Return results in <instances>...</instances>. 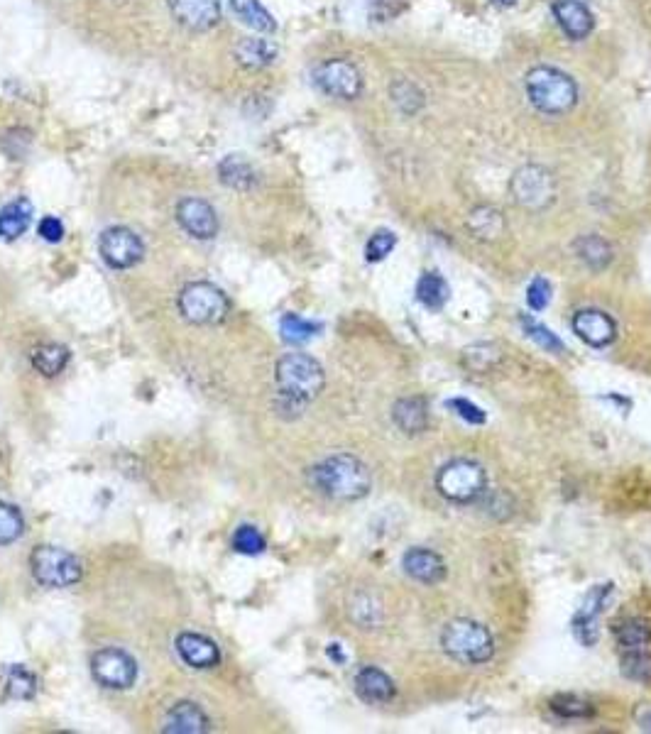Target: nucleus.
<instances>
[{"mask_svg":"<svg viewBox=\"0 0 651 734\" xmlns=\"http://www.w3.org/2000/svg\"><path fill=\"white\" fill-rule=\"evenodd\" d=\"M275 382L279 394V409L302 414L309 402L319 397L326 385L324 367L311 355L289 353L279 358L275 367Z\"/></svg>","mask_w":651,"mask_h":734,"instance_id":"f257e3e1","label":"nucleus"},{"mask_svg":"<svg viewBox=\"0 0 651 734\" xmlns=\"http://www.w3.org/2000/svg\"><path fill=\"white\" fill-rule=\"evenodd\" d=\"M309 482L321 495L338 502L363 500L372 487V475L368 465L350 453H338L321 460L309 470Z\"/></svg>","mask_w":651,"mask_h":734,"instance_id":"f03ea898","label":"nucleus"},{"mask_svg":"<svg viewBox=\"0 0 651 734\" xmlns=\"http://www.w3.org/2000/svg\"><path fill=\"white\" fill-rule=\"evenodd\" d=\"M529 103L546 115H566L578 103V84L556 67H534L524 79Z\"/></svg>","mask_w":651,"mask_h":734,"instance_id":"7ed1b4c3","label":"nucleus"},{"mask_svg":"<svg viewBox=\"0 0 651 734\" xmlns=\"http://www.w3.org/2000/svg\"><path fill=\"white\" fill-rule=\"evenodd\" d=\"M441 649L446 651L448 659L458 661V664L480 666L488 664L495 656V639L485 624L468 620V617H458L443 627Z\"/></svg>","mask_w":651,"mask_h":734,"instance_id":"20e7f679","label":"nucleus"},{"mask_svg":"<svg viewBox=\"0 0 651 734\" xmlns=\"http://www.w3.org/2000/svg\"><path fill=\"white\" fill-rule=\"evenodd\" d=\"M436 490L443 500L453 505H470V502H478L488 490V473L475 460L456 458L436 473Z\"/></svg>","mask_w":651,"mask_h":734,"instance_id":"39448f33","label":"nucleus"},{"mask_svg":"<svg viewBox=\"0 0 651 734\" xmlns=\"http://www.w3.org/2000/svg\"><path fill=\"white\" fill-rule=\"evenodd\" d=\"M510 194L527 211H544L556 201V179L541 164H524L512 174Z\"/></svg>","mask_w":651,"mask_h":734,"instance_id":"423d86ee","label":"nucleus"},{"mask_svg":"<svg viewBox=\"0 0 651 734\" xmlns=\"http://www.w3.org/2000/svg\"><path fill=\"white\" fill-rule=\"evenodd\" d=\"M179 311L186 321L211 326V323H221L226 319L228 311H231V301L213 284L194 282L179 294Z\"/></svg>","mask_w":651,"mask_h":734,"instance_id":"0eeeda50","label":"nucleus"},{"mask_svg":"<svg viewBox=\"0 0 651 734\" xmlns=\"http://www.w3.org/2000/svg\"><path fill=\"white\" fill-rule=\"evenodd\" d=\"M32 575L45 588H69L81 580V563L57 546H37L32 551Z\"/></svg>","mask_w":651,"mask_h":734,"instance_id":"6e6552de","label":"nucleus"},{"mask_svg":"<svg viewBox=\"0 0 651 734\" xmlns=\"http://www.w3.org/2000/svg\"><path fill=\"white\" fill-rule=\"evenodd\" d=\"M314 84L338 101H355L363 93V74L350 59H326L314 69Z\"/></svg>","mask_w":651,"mask_h":734,"instance_id":"1a4fd4ad","label":"nucleus"},{"mask_svg":"<svg viewBox=\"0 0 651 734\" xmlns=\"http://www.w3.org/2000/svg\"><path fill=\"white\" fill-rule=\"evenodd\" d=\"M98 250H101V257L106 260V265L113 267V270L135 267L142 260V255H145V245H142L140 235L123 226L108 228L101 235V240H98Z\"/></svg>","mask_w":651,"mask_h":734,"instance_id":"9d476101","label":"nucleus"},{"mask_svg":"<svg viewBox=\"0 0 651 734\" xmlns=\"http://www.w3.org/2000/svg\"><path fill=\"white\" fill-rule=\"evenodd\" d=\"M91 671L101 686L125 690L138 678V664L130 654L120 649H101L91 659Z\"/></svg>","mask_w":651,"mask_h":734,"instance_id":"9b49d317","label":"nucleus"},{"mask_svg":"<svg viewBox=\"0 0 651 734\" xmlns=\"http://www.w3.org/2000/svg\"><path fill=\"white\" fill-rule=\"evenodd\" d=\"M573 333L590 348H607L617 338V323L600 309H581L571 321Z\"/></svg>","mask_w":651,"mask_h":734,"instance_id":"f8f14e48","label":"nucleus"},{"mask_svg":"<svg viewBox=\"0 0 651 734\" xmlns=\"http://www.w3.org/2000/svg\"><path fill=\"white\" fill-rule=\"evenodd\" d=\"M174 20L191 32H206L221 20L218 0H167Z\"/></svg>","mask_w":651,"mask_h":734,"instance_id":"ddd939ff","label":"nucleus"},{"mask_svg":"<svg viewBox=\"0 0 651 734\" xmlns=\"http://www.w3.org/2000/svg\"><path fill=\"white\" fill-rule=\"evenodd\" d=\"M177 221L191 238L211 240L218 233V218L204 199H182L177 206Z\"/></svg>","mask_w":651,"mask_h":734,"instance_id":"4468645a","label":"nucleus"},{"mask_svg":"<svg viewBox=\"0 0 651 734\" xmlns=\"http://www.w3.org/2000/svg\"><path fill=\"white\" fill-rule=\"evenodd\" d=\"M551 15H554L556 25L561 27V32L568 40H585L595 27L593 13L581 0H554L551 3Z\"/></svg>","mask_w":651,"mask_h":734,"instance_id":"2eb2a0df","label":"nucleus"},{"mask_svg":"<svg viewBox=\"0 0 651 734\" xmlns=\"http://www.w3.org/2000/svg\"><path fill=\"white\" fill-rule=\"evenodd\" d=\"M404 573L412 580L424 585H439L446 578V563L436 551L431 549H409L402 558Z\"/></svg>","mask_w":651,"mask_h":734,"instance_id":"dca6fc26","label":"nucleus"},{"mask_svg":"<svg viewBox=\"0 0 651 734\" xmlns=\"http://www.w3.org/2000/svg\"><path fill=\"white\" fill-rule=\"evenodd\" d=\"M607 595H610V585H605V588H600V590H593L588 597V602H585L581 610L576 612V617H573V622H571L573 634H576V639L583 646H593L595 642H598V617H600V612L605 610Z\"/></svg>","mask_w":651,"mask_h":734,"instance_id":"f3484780","label":"nucleus"},{"mask_svg":"<svg viewBox=\"0 0 651 734\" xmlns=\"http://www.w3.org/2000/svg\"><path fill=\"white\" fill-rule=\"evenodd\" d=\"M355 693L365 700V703H390L395 698L397 688L395 681L387 676L382 668L365 666L360 668L355 676Z\"/></svg>","mask_w":651,"mask_h":734,"instance_id":"a211bd4d","label":"nucleus"},{"mask_svg":"<svg viewBox=\"0 0 651 734\" xmlns=\"http://www.w3.org/2000/svg\"><path fill=\"white\" fill-rule=\"evenodd\" d=\"M177 651L184 659V664H189L194 668H213L218 661H221V651H218V646L213 644L209 637H204V634H194V632L179 634Z\"/></svg>","mask_w":651,"mask_h":734,"instance_id":"6ab92c4d","label":"nucleus"},{"mask_svg":"<svg viewBox=\"0 0 651 734\" xmlns=\"http://www.w3.org/2000/svg\"><path fill=\"white\" fill-rule=\"evenodd\" d=\"M211 722L206 717V712L199 708L196 703H177L172 710L167 712V720H164V732L169 734H201L209 732Z\"/></svg>","mask_w":651,"mask_h":734,"instance_id":"aec40b11","label":"nucleus"},{"mask_svg":"<svg viewBox=\"0 0 651 734\" xmlns=\"http://www.w3.org/2000/svg\"><path fill=\"white\" fill-rule=\"evenodd\" d=\"M465 226H468L473 238L483 240V243H495V240H500L502 235H505L507 223L500 208L475 206L473 211L468 213V218H465Z\"/></svg>","mask_w":651,"mask_h":734,"instance_id":"412c9836","label":"nucleus"},{"mask_svg":"<svg viewBox=\"0 0 651 734\" xmlns=\"http://www.w3.org/2000/svg\"><path fill=\"white\" fill-rule=\"evenodd\" d=\"M392 419L399 426V431H404L407 436L424 434L426 426H429V409L421 397H404L397 399L395 407H392Z\"/></svg>","mask_w":651,"mask_h":734,"instance_id":"4be33fe9","label":"nucleus"},{"mask_svg":"<svg viewBox=\"0 0 651 734\" xmlns=\"http://www.w3.org/2000/svg\"><path fill=\"white\" fill-rule=\"evenodd\" d=\"M620 656L651 654V627L644 620H625L615 629Z\"/></svg>","mask_w":651,"mask_h":734,"instance_id":"5701e85b","label":"nucleus"},{"mask_svg":"<svg viewBox=\"0 0 651 734\" xmlns=\"http://www.w3.org/2000/svg\"><path fill=\"white\" fill-rule=\"evenodd\" d=\"M235 59L240 67L245 69H265L275 62L277 47L270 40H260V37H243L233 49Z\"/></svg>","mask_w":651,"mask_h":734,"instance_id":"b1692460","label":"nucleus"},{"mask_svg":"<svg viewBox=\"0 0 651 734\" xmlns=\"http://www.w3.org/2000/svg\"><path fill=\"white\" fill-rule=\"evenodd\" d=\"M573 250H576L578 260H581L583 265L593 272L607 270L612 262V245L595 233L581 235V238L573 243Z\"/></svg>","mask_w":651,"mask_h":734,"instance_id":"393cba45","label":"nucleus"},{"mask_svg":"<svg viewBox=\"0 0 651 734\" xmlns=\"http://www.w3.org/2000/svg\"><path fill=\"white\" fill-rule=\"evenodd\" d=\"M32 223V204L27 199H15L3 206L0 211V238L15 240L30 228Z\"/></svg>","mask_w":651,"mask_h":734,"instance_id":"a878e982","label":"nucleus"},{"mask_svg":"<svg viewBox=\"0 0 651 734\" xmlns=\"http://www.w3.org/2000/svg\"><path fill=\"white\" fill-rule=\"evenodd\" d=\"M451 289L439 272H424L417 282V301L429 311H441L446 306Z\"/></svg>","mask_w":651,"mask_h":734,"instance_id":"bb28decb","label":"nucleus"},{"mask_svg":"<svg viewBox=\"0 0 651 734\" xmlns=\"http://www.w3.org/2000/svg\"><path fill=\"white\" fill-rule=\"evenodd\" d=\"M218 177H221L223 184L231 186V189L248 191L255 184V169L240 155H228L226 160L218 164Z\"/></svg>","mask_w":651,"mask_h":734,"instance_id":"cd10ccee","label":"nucleus"},{"mask_svg":"<svg viewBox=\"0 0 651 734\" xmlns=\"http://www.w3.org/2000/svg\"><path fill=\"white\" fill-rule=\"evenodd\" d=\"M390 98L395 103V108L402 115H417L424 108L426 96L421 91L419 84H414L412 79H395L390 84Z\"/></svg>","mask_w":651,"mask_h":734,"instance_id":"c85d7f7f","label":"nucleus"},{"mask_svg":"<svg viewBox=\"0 0 651 734\" xmlns=\"http://www.w3.org/2000/svg\"><path fill=\"white\" fill-rule=\"evenodd\" d=\"M350 620L360 629H377L382 624V602L372 593H358L350 600Z\"/></svg>","mask_w":651,"mask_h":734,"instance_id":"c756f323","label":"nucleus"},{"mask_svg":"<svg viewBox=\"0 0 651 734\" xmlns=\"http://www.w3.org/2000/svg\"><path fill=\"white\" fill-rule=\"evenodd\" d=\"M233 8V13L243 20L245 25H250L257 32H275L277 23L270 13L260 5V0H228Z\"/></svg>","mask_w":651,"mask_h":734,"instance_id":"7c9ffc66","label":"nucleus"},{"mask_svg":"<svg viewBox=\"0 0 651 734\" xmlns=\"http://www.w3.org/2000/svg\"><path fill=\"white\" fill-rule=\"evenodd\" d=\"M69 363V350L59 343H45L32 353V365L45 377H54Z\"/></svg>","mask_w":651,"mask_h":734,"instance_id":"2f4dec72","label":"nucleus"},{"mask_svg":"<svg viewBox=\"0 0 651 734\" xmlns=\"http://www.w3.org/2000/svg\"><path fill=\"white\" fill-rule=\"evenodd\" d=\"M500 360H502L500 348L492 343H475L463 350V365L468 367L470 372H480V375L495 370V365L500 363Z\"/></svg>","mask_w":651,"mask_h":734,"instance_id":"473e14b6","label":"nucleus"},{"mask_svg":"<svg viewBox=\"0 0 651 734\" xmlns=\"http://www.w3.org/2000/svg\"><path fill=\"white\" fill-rule=\"evenodd\" d=\"M279 333H282V338L287 343L302 345V343H309L314 336H319L321 323L306 321L297 314H287V316H282V321H279Z\"/></svg>","mask_w":651,"mask_h":734,"instance_id":"72a5a7b5","label":"nucleus"},{"mask_svg":"<svg viewBox=\"0 0 651 734\" xmlns=\"http://www.w3.org/2000/svg\"><path fill=\"white\" fill-rule=\"evenodd\" d=\"M5 693L13 700H30L37 693L35 673L27 671L25 666H10L5 671Z\"/></svg>","mask_w":651,"mask_h":734,"instance_id":"f704fd0d","label":"nucleus"},{"mask_svg":"<svg viewBox=\"0 0 651 734\" xmlns=\"http://www.w3.org/2000/svg\"><path fill=\"white\" fill-rule=\"evenodd\" d=\"M549 708L556 712L558 717H566V720H585V717H593L595 708L588 700L578 698V695H556L551 698Z\"/></svg>","mask_w":651,"mask_h":734,"instance_id":"c9c22d12","label":"nucleus"},{"mask_svg":"<svg viewBox=\"0 0 651 734\" xmlns=\"http://www.w3.org/2000/svg\"><path fill=\"white\" fill-rule=\"evenodd\" d=\"M519 321H522V328L524 333H527V338H532V341L536 345H541L544 350H549V353H563V350H566L561 338H558L551 328H546L544 323L532 319V316H522Z\"/></svg>","mask_w":651,"mask_h":734,"instance_id":"e433bc0d","label":"nucleus"},{"mask_svg":"<svg viewBox=\"0 0 651 734\" xmlns=\"http://www.w3.org/2000/svg\"><path fill=\"white\" fill-rule=\"evenodd\" d=\"M25 522L23 514L18 512V507L8 505V502H0V546H8L13 541H18L23 536Z\"/></svg>","mask_w":651,"mask_h":734,"instance_id":"4c0bfd02","label":"nucleus"},{"mask_svg":"<svg viewBox=\"0 0 651 734\" xmlns=\"http://www.w3.org/2000/svg\"><path fill=\"white\" fill-rule=\"evenodd\" d=\"M395 248H397V235L392 233V230L380 228L370 235L368 245H365V257H368V262H382Z\"/></svg>","mask_w":651,"mask_h":734,"instance_id":"58836bf2","label":"nucleus"},{"mask_svg":"<svg viewBox=\"0 0 651 734\" xmlns=\"http://www.w3.org/2000/svg\"><path fill=\"white\" fill-rule=\"evenodd\" d=\"M233 549L238 553H245V556H255V553H262V549H265V539H262V534L255 527L245 524V527L235 531Z\"/></svg>","mask_w":651,"mask_h":734,"instance_id":"ea45409f","label":"nucleus"},{"mask_svg":"<svg viewBox=\"0 0 651 734\" xmlns=\"http://www.w3.org/2000/svg\"><path fill=\"white\" fill-rule=\"evenodd\" d=\"M622 673L637 683H651V654L620 656Z\"/></svg>","mask_w":651,"mask_h":734,"instance_id":"a19ab883","label":"nucleus"},{"mask_svg":"<svg viewBox=\"0 0 651 734\" xmlns=\"http://www.w3.org/2000/svg\"><path fill=\"white\" fill-rule=\"evenodd\" d=\"M551 294H554V289H551L549 279H546V277H534L532 282H529V287H527V304H529V309H532V311H544L546 306H549Z\"/></svg>","mask_w":651,"mask_h":734,"instance_id":"79ce46f5","label":"nucleus"},{"mask_svg":"<svg viewBox=\"0 0 651 734\" xmlns=\"http://www.w3.org/2000/svg\"><path fill=\"white\" fill-rule=\"evenodd\" d=\"M446 407L453 409V412L461 416L463 421H468V424H473V426H483L485 421H488V414H485V409L478 407L475 402H470V399H463V397L448 399Z\"/></svg>","mask_w":651,"mask_h":734,"instance_id":"37998d69","label":"nucleus"},{"mask_svg":"<svg viewBox=\"0 0 651 734\" xmlns=\"http://www.w3.org/2000/svg\"><path fill=\"white\" fill-rule=\"evenodd\" d=\"M402 8L404 5H397L395 0H375L370 5V18L377 23H387V20H395L402 13Z\"/></svg>","mask_w":651,"mask_h":734,"instance_id":"c03bdc74","label":"nucleus"},{"mask_svg":"<svg viewBox=\"0 0 651 734\" xmlns=\"http://www.w3.org/2000/svg\"><path fill=\"white\" fill-rule=\"evenodd\" d=\"M37 230H40L42 238L47 240V243H59V240L64 238V226L59 218L54 216H45L40 221V226H37Z\"/></svg>","mask_w":651,"mask_h":734,"instance_id":"a18cd8bd","label":"nucleus"},{"mask_svg":"<svg viewBox=\"0 0 651 734\" xmlns=\"http://www.w3.org/2000/svg\"><path fill=\"white\" fill-rule=\"evenodd\" d=\"M10 145H15L10 157H23L27 147H30V133H27V130H10V133L3 138V147Z\"/></svg>","mask_w":651,"mask_h":734,"instance_id":"49530a36","label":"nucleus"},{"mask_svg":"<svg viewBox=\"0 0 651 734\" xmlns=\"http://www.w3.org/2000/svg\"><path fill=\"white\" fill-rule=\"evenodd\" d=\"M328 656H333V659L341 661V664L346 661V656L341 654V644H331V649H328Z\"/></svg>","mask_w":651,"mask_h":734,"instance_id":"de8ad7c7","label":"nucleus"},{"mask_svg":"<svg viewBox=\"0 0 651 734\" xmlns=\"http://www.w3.org/2000/svg\"><path fill=\"white\" fill-rule=\"evenodd\" d=\"M639 725H642L644 732H651V712H644V715L639 717Z\"/></svg>","mask_w":651,"mask_h":734,"instance_id":"09e8293b","label":"nucleus"},{"mask_svg":"<svg viewBox=\"0 0 651 734\" xmlns=\"http://www.w3.org/2000/svg\"><path fill=\"white\" fill-rule=\"evenodd\" d=\"M495 5H500V8H510V5L517 3V0H492Z\"/></svg>","mask_w":651,"mask_h":734,"instance_id":"8fccbe9b","label":"nucleus"}]
</instances>
